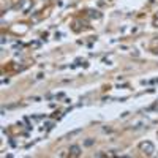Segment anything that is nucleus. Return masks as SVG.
I'll list each match as a JSON object with an SVG mask.
<instances>
[{
    "label": "nucleus",
    "instance_id": "f257e3e1",
    "mask_svg": "<svg viewBox=\"0 0 158 158\" xmlns=\"http://www.w3.org/2000/svg\"><path fill=\"white\" fill-rule=\"evenodd\" d=\"M139 150L144 153V155H152L153 152H155V147H153V144L150 142V141H144V142H141L139 144Z\"/></svg>",
    "mask_w": 158,
    "mask_h": 158
},
{
    "label": "nucleus",
    "instance_id": "7ed1b4c3",
    "mask_svg": "<svg viewBox=\"0 0 158 158\" xmlns=\"http://www.w3.org/2000/svg\"><path fill=\"white\" fill-rule=\"evenodd\" d=\"M153 25H155V27H158V15H156L155 19H153Z\"/></svg>",
    "mask_w": 158,
    "mask_h": 158
},
{
    "label": "nucleus",
    "instance_id": "f03ea898",
    "mask_svg": "<svg viewBox=\"0 0 158 158\" xmlns=\"http://www.w3.org/2000/svg\"><path fill=\"white\" fill-rule=\"evenodd\" d=\"M70 155L71 156H79L81 155V147L79 146H71L70 147Z\"/></svg>",
    "mask_w": 158,
    "mask_h": 158
}]
</instances>
